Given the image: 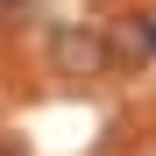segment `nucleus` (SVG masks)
<instances>
[{
  "label": "nucleus",
  "instance_id": "nucleus-1",
  "mask_svg": "<svg viewBox=\"0 0 156 156\" xmlns=\"http://www.w3.org/2000/svg\"><path fill=\"white\" fill-rule=\"evenodd\" d=\"M57 71L64 78H99L107 71V43H99L92 29H64L57 36Z\"/></svg>",
  "mask_w": 156,
  "mask_h": 156
}]
</instances>
